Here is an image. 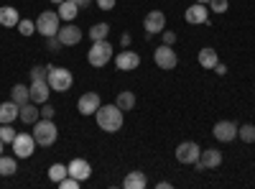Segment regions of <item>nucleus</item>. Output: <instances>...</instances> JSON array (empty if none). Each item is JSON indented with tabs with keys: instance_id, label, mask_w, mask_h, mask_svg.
I'll return each mask as SVG.
<instances>
[{
	"instance_id": "f257e3e1",
	"label": "nucleus",
	"mask_w": 255,
	"mask_h": 189,
	"mask_svg": "<svg viewBox=\"0 0 255 189\" xmlns=\"http://www.w3.org/2000/svg\"><path fill=\"white\" fill-rule=\"evenodd\" d=\"M95 118H97L100 131H105V133H118L123 128V110L118 105H100Z\"/></svg>"
},
{
	"instance_id": "f03ea898",
	"label": "nucleus",
	"mask_w": 255,
	"mask_h": 189,
	"mask_svg": "<svg viewBox=\"0 0 255 189\" xmlns=\"http://www.w3.org/2000/svg\"><path fill=\"white\" fill-rule=\"evenodd\" d=\"M46 82H49L51 92H67V90H72V85H74V74H72L67 67H51V64H49V77H46Z\"/></svg>"
},
{
	"instance_id": "7ed1b4c3",
	"label": "nucleus",
	"mask_w": 255,
	"mask_h": 189,
	"mask_svg": "<svg viewBox=\"0 0 255 189\" xmlns=\"http://www.w3.org/2000/svg\"><path fill=\"white\" fill-rule=\"evenodd\" d=\"M56 136H59V128L54 125V120L38 118V120L33 123V138H36L38 146H51V143H56Z\"/></svg>"
},
{
	"instance_id": "20e7f679",
	"label": "nucleus",
	"mask_w": 255,
	"mask_h": 189,
	"mask_svg": "<svg viewBox=\"0 0 255 189\" xmlns=\"http://www.w3.org/2000/svg\"><path fill=\"white\" fill-rule=\"evenodd\" d=\"M113 59V46H110V41L108 38H102V41H92V49L87 51V61L92 67H108V61Z\"/></svg>"
},
{
	"instance_id": "39448f33",
	"label": "nucleus",
	"mask_w": 255,
	"mask_h": 189,
	"mask_svg": "<svg viewBox=\"0 0 255 189\" xmlns=\"http://www.w3.org/2000/svg\"><path fill=\"white\" fill-rule=\"evenodd\" d=\"M59 13L56 10H44L38 18H36V33H41L44 38L49 36H56L59 33Z\"/></svg>"
},
{
	"instance_id": "423d86ee",
	"label": "nucleus",
	"mask_w": 255,
	"mask_h": 189,
	"mask_svg": "<svg viewBox=\"0 0 255 189\" xmlns=\"http://www.w3.org/2000/svg\"><path fill=\"white\" fill-rule=\"evenodd\" d=\"M13 151H15V156L18 159H31L33 156V151H36V138H33V133H15V138H13Z\"/></svg>"
},
{
	"instance_id": "0eeeda50",
	"label": "nucleus",
	"mask_w": 255,
	"mask_h": 189,
	"mask_svg": "<svg viewBox=\"0 0 255 189\" xmlns=\"http://www.w3.org/2000/svg\"><path fill=\"white\" fill-rule=\"evenodd\" d=\"M199 154H202V149L194 141H184L176 146V161L179 164H194V161H199Z\"/></svg>"
},
{
	"instance_id": "6e6552de",
	"label": "nucleus",
	"mask_w": 255,
	"mask_h": 189,
	"mask_svg": "<svg viewBox=\"0 0 255 189\" xmlns=\"http://www.w3.org/2000/svg\"><path fill=\"white\" fill-rule=\"evenodd\" d=\"M212 136H215L220 143L235 141V138H238V123H232V120H220V123H215V128H212Z\"/></svg>"
},
{
	"instance_id": "1a4fd4ad",
	"label": "nucleus",
	"mask_w": 255,
	"mask_h": 189,
	"mask_svg": "<svg viewBox=\"0 0 255 189\" xmlns=\"http://www.w3.org/2000/svg\"><path fill=\"white\" fill-rule=\"evenodd\" d=\"M153 61H156V67H158V69H176L179 56H176V51H174L171 46H166V44H163L161 49H156Z\"/></svg>"
},
{
	"instance_id": "9d476101",
	"label": "nucleus",
	"mask_w": 255,
	"mask_h": 189,
	"mask_svg": "<svg viewBox=\"0 0 255 189\" xmlns=\"http://www.w3.org/2000/svg\"><path fill=\"white\" fill-rule=\"evenodd\" d=\"M222 164V154L217 149H207L199 154V161H194L191 166H194L197 172H207V169H217V166Z\"/></svg>"
},
{
	"instance_id": "9b49d317",
	"label": "nucleus",
	"mask_w": 255,
	"mask_h": 189,
	"mask_svg": "<svg viewBox=\"0 0 255 189\" xmlns=\"http://www.w3.org/2000/svg\"><path fill=\"white\" fill-rule=\"evenodd\" d=\"M56 38L61 41V46H77L82 41V28L74 26V23H67V26H59V33Z\"/></svg>"
},
{
	"instance_id": "f8f14e48",
	"label": "nucleus",
	"mask_w": 255,
	"mask_h": 189,
	"mask_svg": "<svg viewBox=\"0 0 255 189\" xmlns=\"http://www.w3.org/2000/svg\"><path fill=\"white\" fill-rule=\"evenodd\" d=\"M143 28H145L148 36L161 33V31L166 28V15H163V10H151V13H148L145 20H143Z\"/></svg>"
},
{
	"instance_id": "ddd939ff",
	"label": "nucleus",
	"mask_w": 255,
	"mask_h": 189,
	"mask_svg": "<svg viewBox=\"0 0 255 189\" xmlns=\"http://www.w3.org/2000/svg\"><path fill=\"white\" fill-rule=\"evenodd\" d=\"M100 105H102V100H100L97 92H84V95L77 100V110H79L82 115H95V113L100 110Z\"/></svg>"
},
{
	"instance_id": "4468645a",
	"label": "nucleus",
	"mask_w": 255,
	"mask_h": 189,
	"mask_svg": "<svg viewBox=\"0 0 255 189\" xmlns=\"http://www.w3.org/2000/svg\"><path fill=\"white\" fill-rule=\"evenodd\" d=\"M115 67H118L120 72H133V69L140 67V56H138L135 51H130V49H125V51H120V54L115 56Z\"/></svg>"
},
{
	"instance_id": "2eb2a0df",
	"label": "nucleus",
	"mask_w": 255,
	"mask_h": 189,
	"mask_svg": "<svg viewBox=\"0 0 255 189\" xmlns=\"http://www.w3.org/2000/svg\"><path fill=\"white\" fill-rule=\"evenodd\" d=\"M184 18H186V23H191V26H202V23H207V18H209V8H204V3H194V5L186 8Z\"/></svg>"
},
{
	"instance_id": "dca6fc26",
	"label": "nucleus",
	"mask_w": 255,
	"mask_h": 189,
	"mask_svg": "<svg viewBox=\"0 0 255 189\" xmlns=\"http://www.w3.org/2000/svg\"><path fill=\"white\" fill-rule=\"evenodd\" d=\"M67 169H69V177H74V179H79V182H87L90 174H92V166H90L87 159H72Z\"/></svg>"
},
{
	"instance_id": "f3484780",
	"label": "nucleus",
	"mask_w": 255,
	"mask_h": 189,
	"mask_svg": "<svg viewBox=\"0 0 255 189\" xmlns=\"http://www.w3.org/2000/svg\"><path fill=\"white\" fill-rule=\"evenodd\" d=\"M28 92H31V102H36V105H44V102H49L51 87H49V82H46V79H38V82H31Z\"/></svg>"
},
{
	"instance_id": "a211bd4d",
	"label": "nucleus",
	"mask_w": 255,
	"mask_h": 189,
	"mask_svg": "<svg viewBox=\"0 0 255 189\" xmlns=\"http://www.w3.org/2000/svg\"><path fill=\"white\" fill-rule=\"evenodd\" d=\"M18 118L23 120L26 125H33V123L41 118V108H38L36 102H31V100H28L26 105H20V113H18Z\"/></svg>"
},
{
	"instance_id": "6ab92c4d",
	"label": "nucleus",
	"mask_w": 255,
	"mask_h": 189,
	"mask_svg": "<svg viewBox=\"0 0 255 189\" xmlns=\"http://www.w3.org/2000/svg\"><path fill=\"white\" fill-rule=\"evenodd\" d=\"M199 67L202 69H215V64L220 61V56H217V49H212V46H204V49H199Z\"/></svg>"
},
{
	"instance_id": "aec40b11",
	"label": "nucleus",
	"mask_w": 255,
	"mask_h": 189,
	"mask_svg": "<svg viewBox=\"0 0 255 189\" xmlns=\"http://www.w3.org/2000/svg\"><path fill=\"white\" fill-rule=\"evenodd\" d=\"M123 187L125 189H145L148 187V179L143 172H128V177L123 179Z\"/></svg>"
},
{
	"instance_id": "412c9836",
	"label": "nucleus",
	"mask_w": 255,
	"mask_h": 189,
	"mask_svg": "<svg viewBox=\"0 0 255 189\" xmlns=\"http://www.w3.org/2000/svg\"><path fill=\"white\" fill-rule=\"evenodd\" d=\"M56 13H59V18H61V20H67V23H72V20L77 18V13H79V5H77V3H72V0H61Z\"/></svg>"
},
{
	"instance_id": "4be33fe9",
	"label": "nucleus",
	"mask_w": 255,
	"mask_h": 189,
	"mask_svg": "<svg viewBox=\"0 0 255 189\" xmlns=\"http://www.w3.org/2000/svg\"><path fill=\"white\" fill-rule=\"evenodd\" d=\"M18 20H20V15H18V10L13 5H3V8H0V26L13 28V26H18Z\"/></svg>"
},
{
	"instance_id": "5701e85b",
	"label": "nucleus",
	"mask_w": 255,
	"mask_h": 189,
	"mask_svg": "<svg viewBox=\"0 0 255 189\" xmlns=\"http://www.w3.org/2000/svg\"><path fill=\"white\" fill-rule=\"evenodd\" d=\"M20 113V105H15L13 100L10 102H3L0 105V123H13Z\"/></svg>"
},
{
	"instance_id": "b1692460",
	"label": "nucleus",
	"mask_w": 255,
	"mask_h": 189,
	"mask_svg": "<svg viewBox=\"0 0 255 189\" xmlns=\"http://www.w3.org/2000/svg\"><path fill=\"white\" fill-rule=\"evenodd\" d=\"M18 172V164H15V159L13 156H0V177H13Z\"/></svg>"
},
{
	"instance_id": "393cba45",
	"label": "nucleus",
	"mask_w": 255,
	"mask_h": 189,
	"mask_svg": "<svg viewBox=\"0 0 255 189\" xmlns=\"http://www.w3.org/2000/svg\"><path fill=\"white\" fill-rule=\"evenodd\" d=\"M115 105H118V108H120L123 113H125V110H133V108H135V95L125 90V92H120V95H118Z\"/></svg>"
},
{
	"instance_id": "a878e982",
	"label": "nucleus",
	"mask_w": 255,
	"mask_h": 189,
	"mask_svg": "<svg viewBox=\"0 0 255 189\" xmlns=\"http://www.w3.org/2000/svg\"><path fill=\"white\" fill-rule=\"evenodd\" d=\"M10 95H13V102H15V105H26V102L31 100V92H28L26 85H13Z\"/></svg>"
},
{
	"instance_id": "bb28decb",
	"label": "nucleus",
	"mask_w": 255,
	"mask_h": 189,
	"mask_svg": "<svg viewBox=\"0 0 255 189\" xmlns=\"http://www.w3.org/2000/svg\"><path fill=\"white\" fill-rule=\"evenodd\" d=\"M67 174H69V169H67L64 164H51V166H49V179H51L54 184H59Z\"/></svg>"
},
{
	"instance_id": "cd10ccee",
	"label": "nucleus",
	"mask_w": 255,
	"mask_h": 189,
	"mask_svg": "<svg viewBox=\"0 0 255 189\" xmlns=\"http://www.w3.org/2000/svg\"><path fill=\"white\" fill-rule=\"evenodd\" d=\"M87 33H90L92 41H102V38H108V36H110V26H108V23H95Z\"/></svg>"
},
{
	"instance_id": "c85d7f7f",
	"label": "nucleus",
	"mask_w": 255,
	"mask_h": 189,
	"mask_svg": "<svg viewBox=\"0 0 255 189\" xmlns=\"http://www.w3.org/2000/svg\"><path fill=\"white\" fill-rule=\"evenodd\" d=\"M238 138H243L245 143H255V125H238Z\"/></svg>"
},
{
	"instance_id": "c756f323",
	"label": "nucleus",
	"mask_w": 255,
	"mask_h": 189,
	"mask_svg": "<svg viewBox=\"0 0 255 189\" xmlns=\"http://www.w3.org/2000/svg\"><path fill=\"white\" fill-rule=\"evenodd\" d=\"M15 28H18V33H20V36H31V33H36V20H28V18H20Z\"/></svg>"
},
{
	"instance_id": "7c9ffc66",
	"label": "nucleus",
	"mask_w": 255,
	"mask_h": 189,
	"mask_svg": "<svg viewBox=\"0 0 255 189\" xmlns=\"http://www.w3.org/2000/svg\"><path fill=\"white\" fill-rule=\"evenodd\" d=\"M15 133H18V131H13L10 123H0V141H3V143H13Z\"/></svg>"
},
{
	"instance_id": "2f4dec72",
	"label": "nucleus",
	"mask_w": 255,
	"mask_h": 189,
	"mask_svg": "<svg viewBox=\"0 0 255 189\" xmlns=\"http://www.w3.org/2000/svg\"><path fill=\"white\" fill-rule=\"evenodd\" d=\"M46 77H49V67H41V64H38V67H33V69H31V82L46 79Z\"/></svg>"
},
{
	"instance_id": "473e14b6",
	"label": "nucleus",
	"mask_w": 255,
	"mask_h": 189,
	"mask_svg": "<svg viewBox=\"0 0 255 189\" xmlns=\"http://www.w3.org/2000/svg\"><path fill=\"white\" fill-rule=\"evenodd\" d=\"M79 184H82L79 179H74V177H69V174H67V177H64V179L59 182V189H79Z\"/></svg>"
},
{
	"instance_id": "72a5a7b5",
	"label": "nucleus",
	"mask_w": 255,
	"mask_h": 189,
	"mask_svg": "<svg viewBox=\"0 0 255 189\" xmlns=\"http://www.w3.org/2000/svg\"><path fill=\"white\" fill-rule=\"evenodd\" d=\"M54 115H56V108L51 102H44L41 105V118H49V120H54Z\"/></svg>"
},
{
	"instance_id": "f704fd0d",
	"label": "nucleus",
	"mask_w": 255,
	"mask_h": 189,
	"mask_svg": "<svg viewBox=\"0 0 255 189\" xmlns=\"http://www.w3.org/2000/svg\"><path fill=\"white\" fill-rule=\"evenodd\" d=\"M209 10L225 13V10H227V0H209Z\"/></svg>"
},
{
	"instance_id": "c9c22d12",
	"label": "nucleus",
	"mask_w": 255,
	"mask_h": 189,
	"mask_svg": "<svg viewBox=\"0 0 255 189\" xmlns=\"http://www.w3.org/2000/svg\"><path fill=\"white\" fill-rule=\"evenodd\" d=\"M161 38H163L166 46H174V44H176V33H174V31H166V28H163V31H161Z\"/></svg>"
},
{
	"instance_id": "e433bc0d",
	"label": "nucleus",
	"mask_w": 255,
	"mask_h": 189,
	"mask_svg": "<svg viewBox=\"0 0 255 189\" xmlns=\"http://www.w3.org/2000/svg\"><path fill=\"white\" fill-rule=\"evenodd\" d=\"M46 49H49V51H54V54H56V51H61V41H59L56 36H49V38H46Z\"/></svg>"
},
{
	"instance_id": "4c0bfd02",
	"label": "nucleus",
	"mask_w": 255,
	"mask_h": 189,
	"mask_svg": "<svg viewBox=\"0 0 255 189\" xmlns=\"http://www.w3.org/2000/svg\"><path fill=\"white\" fill-rule=\"evenodd\" d=\"M95 3H97V8H100V10H113L118 0H95Z\"/></svg>"
},
{
	"instance_id": "58836bf2",
	"label": "nucleus",
	"mask_w": 255,
	"mask_h": 189,
	"mask_svg": "<svg viewBox=\"0 0 255 189\" xmlns=\"http://www.w3.org/2000/svg\"><path fill=\"white\" fill-rule=\"evenodd\" d=\"M130 41H133V36H130V33H123V36H120V44H123L125 49L130 46Z\"/></svg>"
},
{
	"instance_id": "ea45409f",
	"label": "nucleus",
	"mask_w": 255,
	"mask_h": 189,
	"mask_svg": "<svg viewBox=\"0 0 255 189\" xmlns=\"http://www.w3.org/2000/svg\"><path fill=\"white\" fill-rule=\"evenodd\" d=\"M215 72H217V74H225V72H227V67L222 64V61H217V64H215Z\"/></svg>"
},
{
	"instance_id": "a19ab883",
	"label": "nucleus",
	"mask_w": 255,
	"mask_h": 189,
	"mask_svg": "<svg viewBox=\"0 0 255 189\" xmlns=\"http://www.w3.org/2000/svg\"><path fill=\"white\" fill-rule=\"evenodd\" d=\"M72 3H77L79 8H84V5H90V3H92V0H72Z\"/></svg>"
},
{
	"instance_id": "79ce46f5",
	"label": "nucleus",
	"mask_w": 255,
	"mask_h": 189,
	"mask_svg": "<svg viewBox=\"0 0 255 189\" xmlns=\"http://www.w3.org/2000/svg\"><path fill=\"white\" fill-rule=\"evenodd\" d=\"M3 151H5V143H3V141H0V156H3Z\"/></svg>"
},
{
	"instance_id": "37998d69",
	"label": "nucleus",
	"mask_w": 255,
	"mask_h": 189,
	"mask_svg": "<svg viewBox=\"0 0 255 189\" xmlns=\"http://www.w3.org/2000/svg\"><path fill=\"white\" fill-rule=\"evenodd\" d=\"M194 3H204V5H209V0H194Z\"/></svg>"
},
{
	"instance_id": "c03bdc74",
	"label": "nucleus",
	"mask_w": 255,
	"mask_h": 189,
	"mask_svg": "<svg viewBox=\"0 0 255 189\" xmlns=\"http://www.w3.org/2000/svg\"><path fill=\"white\" fill-rule=\"evenodd\" d=\"M51 3H56V5H59V3H61V0H51Z\"/></svg>"
}]
</instances>
